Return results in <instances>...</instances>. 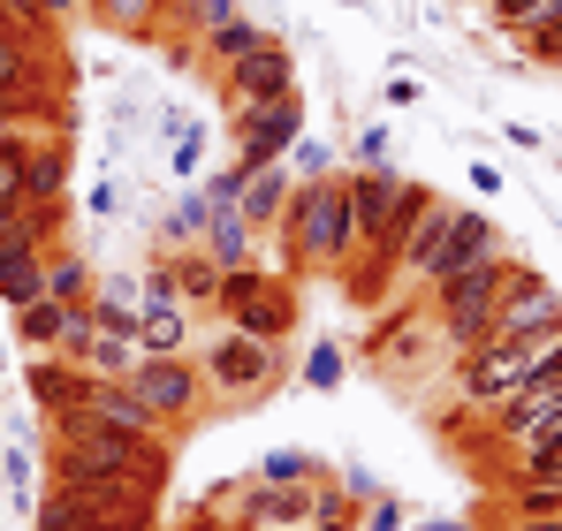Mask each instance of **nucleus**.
<instances>
[{
  "label": "nucleus",
  "mask_w": 562,
  "mask_h": 531,
  "mask_svg": "<svg viewBox=\"0 0 562 531\" xmlns=\"http://www.w3.org/2000/svg\"><path fill=\"white\" fill-rule=\"evenodd\" d=\"M54 478L99 486V478H137V486H168V441H130L114 426H92L85 410L54 418Z\"/></svg>",
  "instance_id": "1"
},
{
  "label": "nucleus",
  "mask_w": 562,
  "mask_h": 531,
  "mask_svg": "<svg viewBox=\"0 0 562 531\" xmlns=\"http://www.w3.org/2000/svg\"><path fill=\"white\" fill-rule=\"evenodd\" d=\"M274 236H281V251L296 259V273H342V266L358 259V213H350L342 176L296 182V197H289Z\"/></svg>",
  "instance_id": "2"
},
{
  "label": "nucleus",
  "mask_w": 562,
  "mask_h": 531,
  "mask_svg": "<svg viewBox=\"0 0 562 531\" xmlns=\"http://www.w3.org/2000/svg\"><path fill=\"white\" fill-rule=\"evenodd\" d=\"M342 190H350V213H358V251H373V259L395 266V244L411 236V221L426 213V182L395 176V168H350L342 176Z\"/></svg>",
  "instance_id": "3"
},
{
  "label": "nucleus",
  "mask_w": 562,
  "mask_h": 531,
  "mask_svg": "<svg viewBox=\"0 0 562 531\" xmlns=\"http://www.w3.org/2000/svg\"><path fill=\"white\" fill-rule=\"evenodd\" d=\"M517 251H502V259L471 266V273H457V281H441L434 289V335L449 342L457 357H471L486 335H494V304H502V289L517 281Z\"/></svg>",
  "instance_id": "4"
},
{
  "label": "nucleus",
  "mask_w": 562,
  "mask_h": 531,
  "mask_svg": "<svg viewBox=\"0 0 562 531\" xmlns=\"http://www.w3.org/2000/svg\"><path fill=\"white\" fill-rule=\"evenodd\" d=\"M122 387L160 418V433L176 441V433H190L198 418H205V403H213V387H205V372H198V357H137L130 372H122Z\"/></svg>",
  "instance_id": "5"
},
{
  "label": "nucleus",
  "mask_w": 562,
  "mask_h": 531,
  "mask_svg": "<svg viewBox=\"0 0 562 531\" xmlns=\"http://www.w3.org/2000/svg\"><path fill=\"white\" fill-rule=\"evenodd\" d=\"M198 372H205L213 395H228V403H259V395L281 380V350H274V342H251L244 327H221V335L205 342V357H198Z\"/></svg>",
  "instance_id": "6"
},
{
  "label": "nucleus",
  "mask_w": 562,
  "mask_h": 531,
  "mask_svg": "<svg viewBox=\"0 0 562 531\" xmlns=\"http://www.w3.org/2000/svg\"><path fill=\"white\" fill-rule=\"evenodd\" d=\"M562 335V289L548 273H532V266H517V281L502 289V304H494V335L486 342H517V350H540V342H555Z\"/></svg>",
  "instance_id": "7"
},
{
  "label": "nucleus",
  "mask_w": 562,
  "mask_h": 531,
  "mask_svg": "<svg viewBox=\"0 0 562 531\" xmlns=\"http://www.w3.org/2000/svg\"><path fill=\"white\" fill-rule=\"evenodd\" d=\"M296 137H304V99H296V91H289L281 106H251V114H236V168H244V176L281 168V160L296 152Z\"/></svg>",
  "instance_id": "8"
},
{
  "label": "nucleus",
  "mask_w": 562,
  "mask_h": 531,
  "mask_svg": "<svg viewBox=\"0 0 562 531\" xmlns=\"http://www.w3.org/2000/svg\"><path fill=\"white\" fill-rule=\"evenodd\" d=\"M525 364H532V350H517V342H479V350L457 364L464 410H502V403L525 387Z\"/></svg>",
  "instance_id": "9"
},
{
  "label": "nucleus",
  "mask_w": 562,
  "mask_h": 531,
  "mask_svg": "<svg viewBox=\"0 0 562 531\" xmlns=\"http://www.w3.org/2000/svg\"><path fill=\"white\" fill-rule=\"evenodd\" d=\"M221 84H228V114H251V106H281V99L296 91L289 46H281V38H267L259 54H244L236 69H221Z\"/></svg>",
  "instance_id": "10"
},
{
  "label": "nucleus",
  "mask_w": 562,
  "mask_h": 531,
  "mask_svg": "<svg viewBox=\"0 0 562 531\" xmlns=\"http://www.w3.org/2000/svg\"><path fill=\"white\" fill-rule=\"evenodd\" d=\"M509 244H502V228L486 221V213H457V228H449V244H441V259H434V273H426V289H441V281H457V273H471V266L502 259Z\"/></svg>",
  "instance_id": "11"
},
{
  "label": "nucleus",
  "mask_w": 562,
  "mask_h": 531,
  "mask_svg": "<svg viewBox=\"0 0 562 531\" xmlns=\"http://www.w3.org/2000/svg\"><path fill=\"white\" fill-rule=\"evenodd\" d=\"M457 213H464V205L434 190V197H426V213L411 221V236L395 244V273H411V281H426V273H434V259H441V244H449V228H457Z\"/></svg>",
  "instance_id": "12"
},
{
  "label": "nucleus",
  "mask_w": 562,
  "mask_h": 531,
  "mask_svg": "<svg viewBox=\"0 0 562 531\" xmlns=\"http://www.w3.org/2000/svg\"><path fill=\"white\" fill-rule=\"evenodd\" d=\"M77 410H85L92 426L130 433V441H168V433H160V418H153V410H145V403H137L122 380H99V372H92V387H85V403H77Z\"/></svg>",
  "instance_id": "13"
},
{
  "label": "nucleus",
  "mask_w": 562,
  "mask_h": 531,
  "mask_svg": "<svg viewBox=\"0 0 562 531\" xmlns=\"http://www.w3.org/2000/svg\"><path fill=\"white\" fill-rule=\"evenodd\" d=\"M85 312H92V304H54V296L15 304V342H23L31 357H61V350H69V335L85 327Z\"/></svg>",
  "instance_id": "14"
},
{
  "label": "nucleus",
  "mask_w": 562,
  "mask_h": 531,
  "mask_svg": "<svg viewBox=\"0 0 562 531\" xmlns=\"http://www.w3.org/2000/svg\"><path fill=\"white\" fill-rule=\"evenodd\" d=\"M69 160H77V137H69V129H38V137H31V152H23V190H31V205H54V197L69 190Z\"/></svg>",
  "instance_id": "15"
},
{
  "label": "nucleus",
  "mask_w": 562,
  "mask_h": 531,
  "mask_svg": "<svg viewBox=\"0 0 562 531\" xmlns=\"http://www.w3.org/2000/svg\"><path fill=\"white\" fill-rule=\"evenodd\" d=\"M289 197H296V176H289V160H281V168L244 176V190H236V213H244V228H251V236H267V228H281Z\"/></svg>",
  "instance_id": "16"
},
{
  "label": "nucleus",
  "mask_w": 562,
  "mask_h": 531,
  "mask_svg": "<svg viewBox=\"0 0 562 531\" xmlns=\"http://www.w3.org/2000/svg\"><path fill=\"white\" fill-rule=\"evenodd\" d=\"M85 387H92V372H85V364H69V357H31V395H38V410H46V418L77 410V403H85Z\"/></svg>",
  "instance_id": "17"
},
{
  "label": "nucleus",
  "mask_w": 562,
  "mask_h": 531,
  "mask_svg": "<svg viewBox=\"0 0 562 531\" xmlns=\"http://www.w3.org/2000/svg\"><path fill=\"white\" fill-rule=\"evenodd\" d=\"M61 244V197L54 205H8L0 213V251H54Z\"/></svg>",
  "instance_id": "18"
},
{
  "label": "nucleus",
  "mask_w": 562,
  "mask_h": 531,
  "mask_svg": "<svg viewBox=\"0 0 562 531\" xmlns=\"http://www.w3.org/2000/svg\"><path fill=\"white\" fill-rule=\"evenodd\" d=\"M228 327H244L251 342H274V350H281V335L296 327V296H289V281H267V289H259V296H251Z\"/></svg>",
  "instance_id": "19"
},
{
  "label": "nucleus",
  "mask_w": 562,
  "mask_h": 531,
  "mask_svg": "<svg viewBox=\"0 0 562 531\" xmlns=\"http://www.w3.org/2000/svg\"><path fill=\"white\" fill-rule=\"evenodd\" d=\"M190 342V304H137V350L145 357H183Z\"/></svg>",
  "instance_id": "20"
},
{
  "label": "nucleus",
  "mask_w": 562,
  "mask_h": 531,
  "mask_svg": "<svg viewBox=\"0 0 562 531\" xmlns=\"http://www.w3.org/2000/svg\"><path fill=\"white\" fill-rule=\"evenodd\" d=\"M85 8H92V23L122 31V38H153V31H168V0H85Z\"/></svg>",
  "instance_id": "21"
},
{
  "label": "nucleus",
  "mask_w": 562,
  "mask_h": 531,
  "mask_svg": "<svg viewBox=\"0 0 562 531\" xmlns=\"http://www.w3.org/2000/svg\"><path fill=\"white\" fill-rule=\"evenodd\" d=\"M205 259L221 266H251V228H244V213L236 205H213V221H205Z\"/></svg>",
  "instance_id": "22"
},
{
  "label": "nucleus",
  "mask_w": 562,
  "mask_h": 531,
  "mask_svg": "<svg viewBox=\"0 0 562 531\" xmlns=\"http://www.w3.org/2000/svg\"><path fill=\"white\" fill-rule=\"evenodd\" d=\"M168 266H176V304L205 312V304H213V289H221V266L205 259V244H190V251H168Z\"/></svg>",
  "instance_id": "23"
},
{
  "label": "nucleus",
  "mask_w": 562,
  "mask_h": 531,
  "mask_svg": "<svg viewBox=\"0 0 562 531\" xmlns=\"http://www.w3.org/2000/svg\"><path fill=\"white\" fill-rule=\"evenodd\" d=\"M46 296V251H0V304H38Z\"/></svg>",
  "instance_id": "24"
},
{
  "label": "nucleus",
  "mask_w": 562,
  "mask_h": 531,
  "mask_svg": "<svg viewBox=\"0 0 562 531\" xmlns=\"http://www.w3.org/2000/svg\"><path fill=\"white\" fill-rule=\"evenodd\" d=\"M267 38H274L267 23H244V15H236V23H221V31H205V38H198V54H205L213 69H236V61H244V54H259Z\"/></svg>",
  "instance_id": "25"
},
{
  "label": "nucleus",
  "mask_w": 562,
  "mask_h": 531,
  "mask_svg": "<svg viewBox=\"0 0 562 531\" xmlns=\"http://www.w3.org/2000/svg\"><path fill=\"white\" fill-rule=\"evenodd\" d=\"M46 296L54 304H92V259H77V251H46Z\"/></svg>",
  "instance_id": "26"
},
{
  "label": "nucleus",
  "mask_w": 562,
  "mask_h": 531,
  "mask_svg": "<svg viewBox=\"0 0 562 531\" xmlns=\"http://www.w3.org/2000/svg\"><path fill=\"white\" fill-rule=\"evenodd\" d=\"M205 221H213V190H190L183 205L160 221V236H168V251H190V244H205Z\"/></svg>",
  "instance_id": "27"
},
{
  "label": "nucleus",
  "mask_w": 562,
  "mask_h": 531,
  "mask_svg": "<svg viewBox=\"0 0 562 531\" xmlns=\"http://www.w3.org/2000/svg\"><path fill=\"white\" fill-rule=\"evenodd\" d=\"M267 281H274V273H267V266H228V273H221V289H213V304H205V312H221V319H236V312H244V304H251V296H259V289H267Z\"/></svg>",
  "instance_id": "28"
},
{
  "label": "nucleus",
  "mask_w": 562,
  "mask_h": 531,
  "mask_svg": "<svg viewBox=\"0 0 562 531\" xmlns=\"http://www.w3.org/2000/svg\"><path fill=\"white\" fill-rule=\"evenodd\" d=\"M221 23H236V0H168V31L205 38V31H221Z\"/></svg>",
  "instance_id": "29"
},
{
  "label": "nucleus",
  "mask_w": 562,
  "mask_h": 531,
  "mask_svg": "<svg viewBox=\"0 0 562 531\" xmlns=\"http://www.w3.org/2000/svg\"><path fill=\"white\" fill-rule=\"evenodd\" d=\"M31 137H38V129H31ZM31 137H23V145H8V152H0V213H8V205H23V197H31V190H23V152H31Z\"/></svg>",
  "instance_id": "30"
},
{
  "label": "nucleus",
  "mask_w": 562,
  "mask_h": 531,
  "mask_svg": "<svg viewBox=\"0 0 562 531\" xmlns=\"http://www.w3.org/2000/svg\"><path fill=\"white\" fill-rule=\"evenodd\" d=\"M342 364H350L342 342H319V350L304 357V380H312V387H335V380H342Z\"/></svg>",
  "instance_id": "31"
},
{
  "label": "nucleus",
  "mask_w": 562,
  "mask_h": 531,
  "mask_svg": "<svg viewBox=\"0 0 562 531\" xmlns=\"http://www.w3.org/2000/svg\"><path fill=\"white\" fill-rule=\"evenodd\" d=\"M259 478H267V486H312L319 471H312L304 455H267V463H259Z\"/></svg>",
  "instance_id": "32"
},
{
  "label": "nucleus",
  "mask_w": 562,
  "mask_h": 531,
  "mask_svg": "<svg viewBox=\"0 0 562 531\" xmlns=\"http://www.w3.org/2000/svg\"><path fill=\"white\" fill-rule=\"evenodd\" d=\"M555 380H562V335H555V342H540L532 364H525V387H555Z\"/></svg>",
  "instance_id": "33"
},
{
  "label": "nucleus",
  "mask_w": 562,
  "mask_h": 531,
  "mask_svg": "<svg viewBox=\"0 0 562 531\" xmlns=\"http://www.w3.org/2000/svg\"><path fill=\"white\" fill-rule=\"evenodd\" d=\"M289 160H296V176H304V182H319L327 168H335V152H327V145H312V137H296V152H289Z\"/></svg>",
  "instance_id": "34"
},
{
  "label": "nucleus",
  "mask_w": 562,
  "mask_h": 531,
  "mask_svg": "<svg viewBox=\"0 0 562 531\" xmlns=\"http://www.w3.org/2000/svg\"><path fill=\"white\" fill-rule=\"evenodd\" d=\"M358 168H387V129H366L358 137Z\"/></svg>",
  "instance_id": "35"
},
{
  "label": "nucleus",
  "mask_w": 562,
  "mask_h": 531,
  "mask_svg": "<svg viewBox=\"0 0 562 531\" xmlns=\"http://www.w3.org/2000/svg\"><path fill=\"white\" fill-rule=\"evenodd\" d=\"M31 8H38V15H46V23H69V15H77V8H85V0H31Z\"/></svg>",
  "instance_id": "36"
},
{
  "label": "nucleus",
  "mask_w": 562,
  "mask_h": 531,
  "mask_svg": "<svg viewBox=\"0 0 562 531\" xmlns=\"http://www.w3.org/2000/svg\"><path fill=\"white\" fill-rule=\"evenodd\" d=\"M23 137H31V122H15V114H0V152H8V145H23Z\"/></svg>",
  "instance_id": "37"
},
{
  "label": "nucleus",
  "mask_w": 562,
  "mask_h": 531,
  "mask_svg": "<svg viewBox=\"0 0 562 531\" xmlns=\"http://www.w3.org/2000/svg\"><path fill=\"white\" fill-rule=\"evenodd\" d=\"M509 531H562V517H540V524H509Z\"/></svg>",
  "instance_id": "38"
},
{
  "label": "nucleus",
  "mask_w": 562,
  "mask_h": 531,
  "mask_svg": "<svg viewBox=\"0 0 562 531\" xmlns=\"http://www.w3.org/2000/svg\"><path fill=\"white\" fill-rule=\"evenodd\" d=\"M555 441H562V426H555Z\"/></svg>",
  "instance_id": "39"
}]
</instances>
